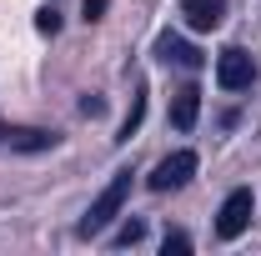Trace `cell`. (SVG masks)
Returning <instances> with one entry per match:
<instances>
[{"label": "cell", "instance_id": "obj_1", "mask_svg": "<svg viewBox=\"0 0 261 256\" xmlns=\"http://www.w3.org/2000/svg\"><path fill=\"white\" fill-rule=\"evenodd\" d=\"M126 191H130V171H116L111 176V186L91 201V211L81 216V226H75V236H100L106 226L121 216V206H126Z\"/></svg>", "mask_w": 261, "mask_h": 256}, {"label": "cell", "instance_id": "obj_2", "mask_svg": "<svg viewBox=\"0 0 261 256\" xmlns=\"http://www.w3.org/2000/svg\"><path fill=\"white\" fill-rule=\"evenodd\" d=\"M251 216H256V196L246 191V186L231 191L226 201H221V211H216V236H221V241H236V236L251 226Z\"/></svg>", "mask_w": 261, "mask_h": 256}, {"label": "cell", "instance_id": "obj_3", "mask_svg": "<svg viewBox=\"0 0 261 256\" xmlns=\"http://www.w3.org/2000/svg\"><path fill=\"white\" fill-rule=\"evenodd\" d=\"M251 81H256V61H251L241 45H231V50L216 56V86H221V91H246Z\"/></svg>", "mask_w": 261, "mask_h": 256}, {"label": "cell", "instance_id": "obj_4", "mask_svg": "<svg viewBox=\"0 0 261 256\" xmlns=\"http://www.w3.org/2000/svg\"><path fill=\"white\" fill-rule=\"evenodd\" d=\"M196 166H201L196 151H171V156L151 171V191H181V186L196 176Z\"/></svg>", "mask_w": 261, "mask_h": 256}, {"label": "cell", "instance_id": "obj_5", "mask_svg": "<svg viewBox=\"0 0 261 256\" xmlns=\"http://www.w3.org/2000/svg\"><path fill=\"white\" fill-rule=\"evenodd\" d=\"M181 15L191 31H216L226 20V0H181Z\"/></svg>", "mask_w": 261, "mask_h": 256}, {"label": "cell", "instance_id": "obj_6", "mask_svg": "<svg viewBox=\"0 0 261 256\" xmlns=\"http://www.w3.org/2000/svg\"><path fill=\"white\" fill-rule=\"evenodd\" d=\"M196 116H201V86H181L171 96V126L176 131H191Z\"/></svg>", "mask_w": 261, "mask_h": 256}, {"label": "cell", "instance_id": "obj_7", "mask_svg": "<svg viewBox=\"0 0 261 256\" xmlns=\"http://www.w3.org/2000/svg\"><path fill=\"white\" fill-rule=\"evenodd\" d=\"M156 56L171 61V65H181V70H201V50L186 45L181 35H161V40H156Z\"/></svg>", "mask_w": 261, "mask_h": 256}, {"label": "cell", "instance_id": "obj_8", "mask_svg": "<svg viewBox=\"0 0 261 256\" xmlns=\"http://www.w3.org/2000/svg\"><path fill=\"white\" fill-rule=\"evenodd\" d=\"M56 136L50 131H35V126H0V146H15V151H45Z\"/></svg>", "mask_w": 261, "mask_h": 256}, {"label": "cell", "instance_id": "obj_9", "mask_svg": "<svg viewBox=\"0 0 261 256\" xmlns=\"http://www.w3.org/2000/svg\"><path fill=\"white\" fill-rule=\"evenodd\" d=\"M141 116H146V86L136 91V100H130V111H126V121H121V136H116V141H130V136L141 131Z\"/></svg>", "mask_w": 261, "mask_h": 256}, {"label": "cell", "instance_id": "obj_10", "mask_svg": "<svg viewBox=\"0 0 261 256\" xmlns=\"http://www.w3.org/2000/svg\"><path fill=\"white\" fill-rule=\"evenodd\" d=\"M141 236H146V221H126L121 231H116V246H136Z\"/></svg>", "mask_w": 261, "mask_h": 256}, {"label": "cell", "instance_id": "obj_11", "mask_svg": "<svg viewBox=\"0 0 261 256\" xmlns=\"http://www.w3.org/2000/svg\"><path fill=\"white\" fill-rule=\"evenodd\" d=\"M35 31H40V35H56V31H61V15H56V5H45V10L35 15Z\"/></svg>", "mask_w": 261, "mask_h": 256}, {"label": "cell", "instance_id": "obj_12", "mask_svg": "<svg viewBox=\"0 0 261 256\" xmlns=\"http://www.w3.org/2000/svg\"><path fill=\"white\" fill-rule=\"evenodd\" d=\"M161 251H166V256H186V251H191V236H186V231H171Z\"/></svg>", "mask_w": 261, "mask_h": 256}, {"label": "cell", "instance_id": "obj_13", "mask_svg": "<svg viewBox=\"0 0 261 256\" xmlns=\"http://www.w3.org/2000/svg\"><path fill=\"white\" fill-rule=\"evenodd\" d=\"M81 15H86V20H100V15H106V0H86Z\"/></svg>", "mask_w": 261, "mask_h": 256}, {"label": "cell", "instance_id": "obj_14", "mask_svg": "<svg viewBox=\"0 0 261 256\" xmlns=\"http://www.w3.org/2000/svg\"><path fill=\"white\" fill-rule=\"evenodd\" d=\"M81 111H86V116H100V111H106V100H100V96H86V100H81Z\"/></svg>", "mask_w": 261, "mask_h": 256}]
</instances>
